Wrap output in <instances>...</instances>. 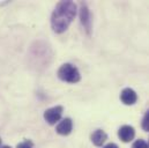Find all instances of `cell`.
<instances>
[{"label": "cell", "mask_w": 149, "mask_h": 148, "mask_svg": "<svg viewBox=\"0 0 149 148\" xmlns=\"http://www.w3.org/2000/svg\"><path fill=\"white\" fill-rule=\"evenodd\" d=\"M76 15V5L73 1H60L51 15V27L54 33L61 34L67 30Z\"/></svg>", "instance_id": "1"}, {"label": "cell", "mask_w": 149, "mask_h": 148, "mask_svg": "<svg viewBox=\"0 0 149 148\" xmlns=\"http://www.w3.org/2000/svg\"><path fill=\"white\" fill-rule=\"evenodd\" d=\"M58 77L61 81H65L68 83H76L81 80V74L74 65L66 63V64H63L58 70Z\"/></svg>", "instance_id": "2"}, {"label": "cell", "mask_w": 149, "mask_h": 148, "mask_svg": "<svg viewBox=\"0 0 149 148\" xmlns=\"http://www.w3.org/2000/svg\"><path fill=\"white\" fill-rule=\"evenodd\" d=\"M63 112H64V108L61 105L52 107V108L45 110V112H44V119H45V121L47 124L54 125L56 123H58L61 119Z\"/></svg>", "instance_id": "3"}, {"label": "cell", "mask_w": 149, "mask_h": 148, "mask_svg": "<svg viewBox=\"0 0 149 148\" xmlns=\"http://www.w3.org/2000/svg\"><path fill=\"white\" fill-rule=\"evenodd\" d=\"M80 20H81V23L84 27L87 34L90 35V33H91V15H90V10H89V8L87 7L86 3H81Z\"/></svg>", "instance_id": "4"}, {"label": "cell", "mask_w": 149, "mask_h": 148, "mask_svg": "<svg viewBox=\"0 0 149 148\" xmlns=\"http://www.w3.org/2000/svg\"><path fill=\"white\" fill-rule=\"evenodd\" d=\"M120 101L125 105H133L138 101V95L132 88H125L120 93Z\"/></svg>", "instance_id": "5"}, {"label": "cell", "mask_w": 149, "mask_h": 148, "mask_svg": "<svg viewBox=\"0 0 149 148\" xmlns=\"http://www.w3.org/2000/svg\"><path fill=\"white\" fill-rule=\"evenodd\" d=\"M118 137L123 142H130L135 137V130H134V127H132L130 125H124L119 128Z\"/></svg>", "instance_id": "6"}, {"label": "cell", "mask_w": 149, "mask_h": 148, "mask_svg": "<svg viewBox=\"0 0 149 148\" xmlns=\"http://www.w3.org/2000/svg\"><path fill=\"white\" fill-rule=\"evenodd\" d=\"M73 130V121L71 118H64L56 127V132L60 135H68Z\"/></svg>", "instance_id": "7"}, {"label": "cell", "mask_w": 149, "mask_h": 148, "mask_svg": "<svg viewBox=\"0 0 149 148\" xmlns=\"http://www.w3.org/2000/svg\"><path fill=\"white\" fill-rule=\"evenodd\" d=\"M90 139H91V142L95 145V146H102L105 141H107V139H108V134L103 131V130H96L93 134H91V137H90Z\"/></svg>", "instance_id": "8"}, {"label": "cell", "mask_w": 149, "mask_h": 148, "mask_svg": "<svg viewBox=\"0 0 149 148\" xmlns=\"http://www.w3.org/2000/svg\"><path fill=\"white\" fill-rule=\"evenodd\" d=\"M141 126H142V130H143V131L149 132V110L146 112V114H145V117H143V119H142Z\"/></svg>", "instance_id": "9"}, {"label": "cell", "mask_w": 149, "mask_h": 148, "mask_svg": "<svg viewBox=\"0 0 149 148\" xmlns=\"http://www.w3.org/2000/svg\"><path fill=\"white\" fill-rule=\"evenodd\" d=\"M132 148H149V147H148V144H147L145 140L139 139V140H136V141L132 145Z\"/></svg>", "instance_id": "10"}, {"label": "cell", "mask_w": 149, "mask_h": 148, "mask_svg": "<svg viewBox=\"0 0 149 148\" xmlns=\"http://www.w3.org/2000/svg\"><path fill=\"white\" fill-rule=\"evenodd\" d=\"M16 148H34V144H33V141H30V140H24V141H22V142H20Z\"/></svg>", "instance_id": "11"}, {"label": "cell", "mask_w": 149, "mask_h": 148, "mask_svg": "<svg viewBox=\"0 0 149 148\" xmlns=\"http://www.w3.org/2000/svg\"><path fill=\"white\" fill-rule=\"evenodd\" d=\"M103 148H119V147H118L116 144H112V142H111V144H108V145H105V146H104Z\"/></svg>", "instance_id": "12"}, {"label": "cell", "mask_w": 149, "mask_h": 148, "mask_svg": "<svg viewBox=\"0 0 149 148\" xmlns=\"http://www.w3.org/2000/svg\"><path fill=\"white\" fill-rule=\"evenodd\" d=\"M0 148H12V147H9V146H2V147H0Z\"/></svg>", "instance_id": "13"}, {"label": "cell", "mask_w": 149, "mask_h": 148, "mask_svg": "<svg viewBox=\"0 0 149 148\" xmlns=\"http://www.w3.org/2000/svg\"><path fill=\"white\" fill-rule=\"evenodd\" d=\"M0 146H1V138H0Z\"/></svg>", "instance_id": "14"}, {"label": "cell", "mask_w": 149, "mask_h": 148, "mask_svg": "<svg viewBox=\"0 0 149 148\" xmlns=\"http://www.w3.org/2000/svg\"><path fill=\"white\" fill-rule=\"evenodd\" d=\"M148 147H149V145H148Z\"/></svg>", "instance_id": "15"}]
</instances>
